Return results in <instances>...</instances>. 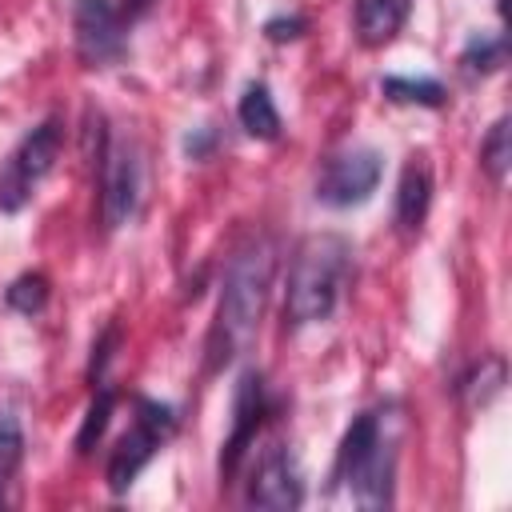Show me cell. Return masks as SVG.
Listing matches in <instances>:
<instances>
[{"label": "cell", "mask_w": 512, "mask_h": 512, "mask_svg": "<svg viewBox=\"0 0 512 512\" xmlns=\"http://www.w3.org/2000/svg\"><path fill=\"white\" fill-rule=\"evenodd\" d=\"M272 276H276V248L268 236H252L248 244H240L232 252V260L224 268L216 324L208 332V368H220L236 352H244V344L252 340V332L264 316Z\"/></svg>", "instance_id": "cell-1"}, {"label": "cell", "mask_w": 512, "mask_h": 512, "mask_svg": "<svg viewBox=\"0 0 512 512\" xmlns=\"http://www.w3.org/2000/svg\"><path fill=\"white\" fill-rule=\"evenodd\" d=\"M352 244L336 232H312L296 244L288 264V288H284V320L288 328L320 324L332 316L340 300V284L348 276Z\"/></svg>", "instance_id": "cell-2"}, {"label": "cell", "mask_w": 512, "mask_h": 512, "mask_svg": "<svg viewBox=\"0 0 512 512\" xmlns=\"http://www.w3.org/2000/svg\"><path fill=\"white\" fill-rule=\"evenodd\" d=\"M172 428H176V416L168 404L136 400V424L120 436V444L112 448V460H108V488L124 492L140 476V468L156 456V448L172 436Z\"/></svg>", "instance_id": "cell-3"}, {"label": "cell", "mask_w": 512, "mask_h": 512, "mask_svg": "<svg viewBox=\"0 0 512 512\" xmlns=\"http://www.w3.org/2000/svg\"><path fill=\"white\" fill-rule=\"evenodd\" d=\"M56 156H60V120H44L0 164V208L4 212L24 208V200L36 188V180H44L52 172Z\"/></svg>", "instance_id": "cell-4"}, {"label": "cell", "mask_w": 512, "mask_h": 512, "mask_svg": "<svg viewBox=\"0 0 512 512\" xmlns=\"http://www.w3.org/2000/svg\"><path fill=\"white\" fill-rule=\"evenodd\" d=\"M384 176V156L376 148H344L336 152L316 180V200L328 208H352L364 204Z\"/></svg>", "instance_id": "cell-5"}, {"label": "cell", "mask_w": 512, "mask_h": 512, "mask_svg": "<svg viewBox=\"0 0 512 512\" xmlns=\"http://www.w3.org/2000/svg\"><path fill=\"white\" fill-rule=\"evenodd\" d=\"M124 16L112 0H72V28H76V52L84 64L104 68L120 60L124 52Z\"/></svg>", "instance_id": "cell-6"}, {"label": "cell", "mask_w": 512, "mask_h": 512, "mask_svg": "<svg viewBox=\"0 0 512 512\" xmlns=\"http://www.w3.org/2000/svg\"><path fill=\"white\" fill-rule=\"evenodd\" d=\"M252 508H300L304 500V480H300V468L292 460V452L284 444H272L264 448V456L256 460V472L248 480V496H244Z\"/></svg>", "instance_id": "cell-7"}, {"label": "cell", "mask_w": 512, "mask_h": 512, "mask_svg": "<svg viewBox=\"0 0 512 512\" xmlns=\"http://www.w3.org/2000/svg\"><path fill=\"white\" fill-rule=\"evenodd\" d=\"M264 412H268V400H264V380L260 372H240L236 380V396H232V432L220 448V476H232L248 452V444L256 440L260 424H264Z\"/></svg>", "instance_id": "cell-8"}, {"label": "cell", "mask_w": 512, "mask_h": 512, "mask_svg": "<svg viewBox=\"0 0 512 512\" xmlns=\"http://www.w3.org/2000/svg\"><path fill=\"white\" fill-rule=\"evenodd\" d=\"M136 188H140V168H136L132 148H124V144L104 148V156H100V216H104V228H120L132 216Z\"/></svg>", "instance_id": "cell-9"}, {"label": "cell", "mask_w": 512, "mask_h": 512, "mask_svg": "<svg viewBox=\"0 0 512 512\" xmlns=\"http://www.w3.org/2000/svg\"><path fill=\"white\" fill-rule=\"evenodd\" d=\"M404 16H408V0H356V8H352L356 36L368 48L388 44L404 28Z\"/></svg>", "instance_id": "cell-10"}, {"label": "cell", "mask_w": 512, "mask_h": 512, "mask_svg": "<svg viewBox=\"0 0 512 512\" xmlns=\"http://www.w3.org/2000/svg\"><path fill=\"white\" fill-rule=\"evenodd\" d=\"M428 200H432V172L424 160H408L396 184V220L400 228H420V220L428 216Z\"/></svg>", "instance_id": "cell-11"}, {"label": "cell", "mask_w": 512, "mask_h": 512, "mask_svg": "<svg viewBox=\"0 0 512 512\" xmlns=\"http://www.w3.org/2000/svg\"><path fill=\"white\" fill-rule=\"evenodd\" d=\"M236 116H240V128L256 140H276L280 136V112L272 104L268 84H248L240 104H236Z\"/></svg>", "instance_id": "cell-12"}, {"label": "cell", "mask_w": 512, "mask_h": 512, "mask_svg": "<svg viewBox=\"0 0 512 512\" xmlns=\"http://www.w3.org/2000/svg\"><path fill=\"white\" fill-rule=\"evenodd\" d=\"M380 88H384L388 100H400V104H424V108L444 104L440 80H428V76H420V80L416 76H384Z\"/></svg>", "instance_id": "cell-13"}, {"label": "cell", "mask_w": 512, "mask_h": 512, "mask_svg": "<svg viewBox=\"0 0 512 512\" xmlns=\"http://www.w3.org/2000/svg\"><path fill=\"white\" fill-rule=\"evenodd\" d=\"M480 164H484V172H488L496 184H504V180H508V168H512L508 116H500V120L488 128V136H484V144H480Z\"/></svg>", "instance_id": "cell-14"}, {"label": "cell", "mask_w": 512, "mask_h": 512, "mask_svg": "<svg viewBox=\"0 0 512 512\" xmlns=\"http://www.w3.org/2000/svg\"><path fill=\"white\" fill-rule=\"evenodd\" d=\"M112 408H116V392H112V388H100V392L92 396L88 412H84L80 432H76V452H84V456H88V452L100 444V436H104V428H108Z\"/></svg>", "instance_id": "cell-15"}, {"label": "cell", "mask_w": 512, "mask_h": 512, "mask_svg": "<svg viewBox=\"0 0 512 512\" xmlns=\"http://www.w3.org/2000/svg\"><path fill=\"white\" fill-rule=\"evenodd\" d=\"M44 300H48V280H44L40 272L16 276V280L8 284V292H4V304H8L12 312H20V316H36V312L44 308Z\"/></svg>", "instance_id": "cell-16"}, {"label": "cell", "mask_w": 512, "mask_h": 512, "mask_svg": "<svg viewBox=\"0 0 512 512\" xmlns=\"http://www.w3.org/2000/svg\"><path fill=\"white\" fill-rule=\"evenodd\" d=\"M504 56H508V40L504 36H472L464 56H460V64L468 72H492V68L504 64Z\"/></svg>", "instance_id": "cell-17"}, {"label": "cell", "mask_w": 512, "mask_h": 512, "mask_svg": "<svg viewBox=\"0 0 512 512\" xmlns=\"http://www.w3.org/2000/svg\"><path fill=\"white\" fill-rule=\"evenodd\" d=\"M500 388H504V364H500L496 356H492V360H484V364H480V372L464 380V392H472V404H488Z\"/></svg>", "instance_id": "cell-18"}, {"label": "cell", "mask_w": 512, "mask_h": 512, "mask_svg": "<svg viewBox=\"0 0 512 512\" xmlns=\"http://www.w3.org/2000/svg\"><path fill=\"white\" fill-rule=\"evenodd\" d=\"M20 448H24V432H20L16 416L12 412H0V480H8V472L16 468Z\"/></svg>", "instance_id": "cell-19"}, {"label": "cell", "mask_w": 512, "mask_h": 512, "mask_svg": "<svg viewBox=\"0 0 512 512\" xmlns=\"http://www.w3.org/2000/svg\"><path fill=\"white\" fill-rule=\"evenodd\" d=\"M116 340H120V328L112 324V328H104V336L92 344V364H88V380H92V384H100V376H104V368H108V360H112Z\"/></svg>", "instance_id": "cell-20"}, {"label": "cell", "mask_w": 512, "mask_h": 512, "mask_svg": "<svg viewBox=\"0 0 512 512\" xmlns=\"http://www.w3.org/2000/svg\"><path fill=\"white\" fill-rule=\"evenodd\" d=\"M308 24H304V16H276V20H268L264 24V32H268V40H296L300 32H304Z\"/></svg>", "instance_id": "cell-21"}, {"label": "cell", "mask_w": 512, "mask_h": 512, "mask_svg": "<svg viewBox=\"0 0 512 512\" xmlns=\"http://www.w3.org/2000/svg\"><path fill=\"white\" fill-rule=\"evenodd\" d=\"M212 140H216V132H212V128H200V132H192V136L184 140V152H188L192 160H204L208 148H212Z\"/></svg>", "instance_id": "cell-22"}, {"label": "cell", "mask_w": 512, "mask_h": 512, "mask_svg": "<svg viewBox=\"0 0 512 512\" xmlns=\"http://www.w3.org/2000/svg\"><path fill=\"white\" fill-rule=\"evenodd\" d=\"M148 4H152V0H124V4H120V16H124V20H132V16H140Z\"/></svg>", "instance_id": "cell-23"}]
</instances>
